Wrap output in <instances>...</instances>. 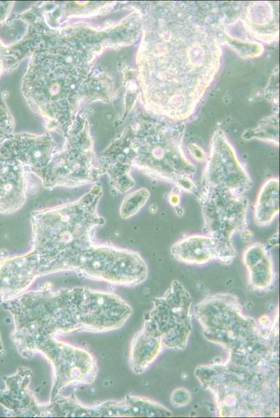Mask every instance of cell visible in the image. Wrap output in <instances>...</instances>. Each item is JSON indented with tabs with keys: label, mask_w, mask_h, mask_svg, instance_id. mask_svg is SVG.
I'll list each match as a JSON object with an SVG mask.
<instances>
[{
	"label": "cell",
	"mask_w": 280,
	"mask_h": 418,
	"mask_svg": "<svg viewBox=\"0 0 280 418\" xmlns=\"http://www.w3.org/2000/svg\"><path fill=\"white\" fill-rule=\"evenodd\" d=\"M190 152L192 157L199 162H203L205 160L204 152L199 147L192 145L190 146Z\"/></svg>",
	"instance_id": "obj_20"
},
{
	"label": "cell",
	"mask_w": 280,
	"mask_h": 418,
	"mask_svg": "<svg viewBox=\"0 0 280 418\" xmlns=\"http://www.w3.org/2000/svg\"><path fill=\"white\" fill-rule=\"evenodd\" d=\"M161 336L155 327L144 320L141 328L131 341L129 366L136 374H140L155 361L163 348Z\"/></svg>",
	"instance_id": "obj_12"
},
{
	"label": "cell",
	"mask_w": 280,
	"mask_h": 418,
	"mask_svg": "<svg viewBox=\"0 0 280 418\" xmlns=\"http://www.w3.org/2000/svg\"><path fill=\"white\" fill-rule=\"evenodd\" d=\"M192 298L181 282L172 281L164 295L153 300V308L144 320L162 338L163 347L183 350L192 330L190 308Z\"/></svg>",
	"instance_id": "obj_8"
},
{
	"label": "cell",
	"mask_w": 280,
	"mask_h": 418,
	"mask_svg": "<svg viewBox=\"0 0 280 418\" xmlns=\"http://www.w3.org/2000/svg\"><path fill=\"white\" fill-rule=\"evenodd\" d=\"M196 377L213 394L221 417L278 414V362L247 364L227 360L199 366Z\"/></svg>",
	"instance_id": "obj_3"
},
{
	"label": "cell",
	"mask_w": 280,
	"mask_h": 418,
	"mask_svg": "<svg viewBox=\"0 0 280 418\" xmlns=\"http://www.w3.org/2000/svg\"><path fill=\"white\" fill-rule=\"evenodd\" d=\"M133 168L145 176L197 194L196 167L182 151L179 138L166 134L139 135L127 144Z\"/></svg>",
	"instance_id": "obj_5"
},
{
	"label": "cell",
	"mask_w": 280,
	"mask_h": 418,
	"mask_svg": "<svg viewBox=\"0 0 280 418\" xmlns=\"http://www.w3.org/2000/svg\"><path fill=\"white\" fill-rule=\"evenodd\" d=\"M242 261L251 289L267 291L272 287L275 280L273 261L263 244L254 242L249 245L243 252Z\"/></svg>",
	"instance_id": "obj_13"
},
{
	"label": "cell",
	"mask_w": 280,
	"mask_h": 418,
	"mask_svg": "<svg viewBox=\"0 0 280 418\" xmlns=\"http://www.w3.org/2000/svg\"><path fill=\"white\" fill-rule=\"evenodd\" d=\"M240 235L242 240L244 242H250L254 238V233L247 228L240 231Z\"/></svg>",
	"instance_id": "obj_21"
},
{
	"label": "cell",
	"mask_w": 280,
	"mask_h": 418,
	"mask_svg": "<svg viewBox=\"0 0 280 418\" xmlns=\"http://www.w3.org/2000/svg\"><path fill=\"white\" fill-rule=\"evenodd\" d=\"M102 193L95 184L75 201L32 212L31 249L20 255L0 251V305L42 276L70 271L87 277L94 230L105 223L98 212Z\"/></svg>",
	"instance_id": "obj_1"
},
{
	"label": "cell",
	"mask_w": 280,
	"mask_h": 418,
	"mask_svg": "<svg viewBox=\"0 0 280 418\" xmlns=\"http://www.w3.org/2000/svg\"><path fill=\"white\" fill-rule=\"evenodd\" d=\"M251 185L249 173L233 148L222 134H217L203 172L201 189H219L244 195Z\"/></svg>",
	"instance_id": "obj_9"
},
{
	"label": "cell",
	"mask_w": 280,
	"mask_h": 418,
	"mask_svg": "<svg viewBox=\"0 0 280 418\" xmlns=\"http://www.w3.org/2000/svg\"><path fill=\"white\" fill-rule=\"evenodd\" d=\"M31 378V370L25 366L19 367L12 375L3 376L5 388L0 390V405L6 416L42 417V403L30 389Z\"/></svg>",
	"instance_id": "obj_10"
},
{
	"label": "cell",
	"mask_w": 280,
	"mask_h": 418,
	"mask_svg": "<svg viewBox=\"0 0 280 418\" xmlns=\"http://www.w3.org/2000/svg\"><path fill=\"white\" fill-rule=\"evenodd\" d=\"M1 59H2V47H1V44H0V71H1V65H2V64H1Z\"/></svg>",
	"instance_id": "obj_23"
},
{
	"label": "cell",
	"mask_w": 280,
	"mask_h": 418,
	"mask_svg": "<svg viewBox=\"0 0 280 418\" xmlns=\"http://www.w3.org/2000/svg\"><path fill=\"white\" fill-rule=\"evenodd\" d=\"M191 394L185 388H178L174 389L170 397L172 405L176 408L183 407L188 405L191 401Z\"/></svg>",
	"instance_id": "obj_17"
},
{
	"label": "cell",
	"mask_w": 280,
	"mask_h": 418,
	"mask_svg": "<svg viewBox=\"0 0 280 418\" xmlns=\"http://www.w3.org/2000/svg\"><path fill=\"white\" fill-rule=\"evenodd\" d=\"M11 124L0 98V145L10 136Z\"/></svg>",
	"instance_id": "obj_18"
},
{
	"label": "cell",
	"mask_w": 280,
	"mask_h": 418,
	"mask_svg": "<svg viewBox=\"0 0 280 418\" xmlns=\"http://www.w3.org/2000/svg\"><path fill=\"white\" fill-rule=\"evenodd\" d=\"M194 311L205 338L226 349L228 360L247 364L279 362L269 334L256 320L242 314L235 295L219 293L208 297Z\"/></svg>",
	"instance_id": "obj_4"
},
{
	"label": "cell",
	"mask_w": 280,
	"mask_h": 418,
	"mask_svg": "<svg viewBox=\"0 0 280 418\" xmlns=\"http://www.w3.org/2000/svg\"><path fill=\"white\" fill-rule=\"evenodd\" d=\"M17 352L29 359L39 353L48 361L53 372L50 401L68 387L93 383L98 374L93 354L56 337L33 341Z\"/></svg>",
	"instance_id": "obj_7"
},
{
	"label": "cell",
	"mask_w": 280,
	"mask_h": 418,
	"mask_svg": "<svg viewBox=\"0 0 280 418\" xmlns=\"http://www.w3.org/2000/svg\"><path fill=\"white\" fill-rule=\"evenodd\" d=\"M170 251L175 260L189 265H203L216 260L214 242L205 234L185 236L171 246Z\"/></svg>",
	"instance_id": "obj_14"
},
{
	"label": "cell",
	"mask_w": 280,
	"mask_h": 418,
	"mask_svg": "<svg viewBox=\"0 0 280 418\" xmlns=\"http://www.w3.org/2000/svg\"><path fill=\"white\" fill-rule=\"evenodd\" d=\"M30 173L26 167L0 145V214L13 213L24 205Z\"/></svg>",
	"instance_id": "obj_11"
},
{
	"label": "cell",
	"mask_w": 280,
	"mask_h": 418,
	"mask_svg": "<svg viewBox=\"0 0 280 418\" xmlns=\"http://www.w3.org/2000/svg\"><path fill=\"white\" fill-rule=\"evenodd\" d=\"M150 196L147 188L136 189L125 196L120 206V215L127 219L135 215L146 203Z\"/></svg>",
	"instance_id": "obj_16"
},
{
	"label": "cell",
	"mask_w": 280,
	"mask_h": 418,
	"mask_svg": "<svg viewBox=\"0 0 280 418\" xmlns=\"http://www.w3.org/2000/svg\"><path fill=\"white\" fill-rule=\"evenodd\" d=\"M167 199L169 203L175 208V210L177 208H179L181 199V189L174 186L169 193Z\"/></svg>",
	"instance_id": "obj_19"
},
{
	"label": "cell",
	"mask_w": 280,
	"mask_h": 418,
	"mask_svg": "<svg viewBox=\"0 0 280 418\" xmlns=\"http://www.w3.org/2000/svg\"><path fill=\"white\" fill-rule=\"evenodd\" d=\"M197 199L203 219V231L215 244L216 260L230 265L237 256L233 237L248 225L249 201L228 191L201 189Z\"/></svg>",
	"instance_id": "obj_6"
},
{
	"label": "cell",
	"mask_w": 280,
	"mask_h": 418,
	"mask_svg": "<svg viewBox=\"0 0 280 418\" xmlns=\"http://www.w3.org/2000/svg\"><path fill=\"white\" fill-rule=\"evenodd\" d=\"M3 351V341H2L1 333H0V353H1Z\"/></svg>",
	"instance_id": "obj_22"
},
{
	"label": "cell",
	"mask_w": 280,
	"mask_h": 418,
	"mask_svg": "<svg viewBox=\"0 0 280 418\" xmlns=\"http://www.w3.org/2000/svg\"><path fill=\"white\" fill-rule=\"evenodd\" d=\"M1 306L13 318L10 339L17 351L45 338L117 330L133 312L116 293L88 287L28 290Z\"/></svg>",
	"instance_id": "obj_2"
},
{
	"label": "cell",
	"mask_w": 280,
	"mask_h": 418,
	"mask_svg": "<svg viewBox=\"0 0 280 418\" xmlns=\"http://www.w3.org/2000/svg\"><path fill=\"white\" fill-rule=\"evenodd\" d=\"M279 212V180L273 177L265 180L258 193L254 210V220L258 226H269Z\"/></svg>",
	"instance_id": "obj_15"
}]
</instances>
